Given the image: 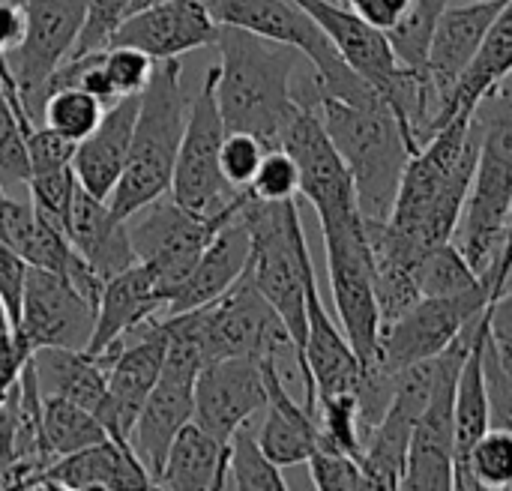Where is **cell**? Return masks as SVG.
Segmentation results:
<instances>
[{"instance_id": "cell-11", "label": "cell", "mask_w": 512, "mask_h": 491, "mask_svg": "<svg viewBox=\"0 0 512 491\" xmlns=\"http://www.w3.org/2000/svg\"><path fill=\"white\" fill-rule=\"evenodd\" d=\"M201 312V345L204 360L225 357H294V342L276 309L255 288L249 270L213 303L198 306Z\"/></svg>"}, {"instance_id": "cell-47", "label": "cell", "mask_w": 512, "mask_h": 491, "mask_svg": "<svg viewBox=\"0 0 512 491\" xmlns=\"http://www.w3.org/2000/svg\"><path fill=\"white\" fill-rule=\"evenodd\" d=\"M30 357H33V345L27 342L21 330H12L9 336L0 339V402L18 384Z\"/></svg>"}, {"instance_id": "cell-31", "label": "cell", "mask_w": 512, "mask_h": 491, "mask_svg": "<svg viewBox=\"0 0 512 491\" xmlns=\"http://www.w3.org/2000/svg\"><path fill=\"white\" fill-rule=\"evenodd\" d=\"M42 396L69 399L87 411H99L108 384V360L72 348H36L30 357Z\"/></svg>"}, {"instance_id": "cell-50", "label": "cell", "mask_w": 512, "mask_h": 491, "mask_svg": "<svg viewBox=\"0 0 512 491\" xmlns=\"http://www.w3.org/2000/svg\"><path fill=\"white\" fill-rule=\"evenodd\" d=\"M510 252H512V210H510V225H507V240H504V252H501V258H498V267H501V261H504ZM498 267H495V270H498ZM492 276H495V273H492ZM489 285H492V282H489ZM489 291H492V288H489Z\"/></svg>"}, {"instance_id": "cell-24", "label": "cell", "mask_w": 512, "mask_h": 491, "mask_svg": "<svg viewBox=\"0 0 512 491\" xmlns=\"http://www.w3.org/2000/svg\"><path fill=\"white\" fill-rule=\"evenodd\" d=\"M165 309V300L156 285V270L147 261H135L117 276H111L102 285L99 306H96V327L90 336L93 357L108 354L114 345H120L132 330L147 324Z\"/></svg>"}, {"instance_id": "cell-12", "label": "cell", "mask_w": 512, "mask_h": 491, "mask_svg": "<svg viewBox=\"0 0 512 491\" xmlns=\"http://www.w3.org/2000/svg\"><path fill=\"white\" fill-rule=\"evenodd\" d=\"M474 324L444 354H438L432 396L414 426L411 447H408V465H405V477H402L399 489H456V414H453V405H456L459 369L465 363Z\"/></svg>"}, {"instance_id": "cell-13", "label": "cell", "mask_w": 512, "mask_h": 491, "mask_svg": "<svg viewBox=\"0 0 512 491\" xmlns=\"http://www.w3.org/2000/svg\"><path fill=\"white\" fill-rule=\"evenodd\" d=\"M90 0H24V39L6 54L24 114L33 126L42 123L45 87L54 69L72 54L87 18Z\"/></svg>"}, {"instance_id": "cell-21", "label": "cell", "mask_w": 512, "mask_h": 491, "mask_svg": "<svg viewBox=\"0 0 512 491\" xmlns=\"http://www.w3.org/2000/svg\"><path fill=\"white\" fill-rule=\"evenodd\" d=\"M216 36L219 24L201 0H162L126 15L108 45H132L159 63L216 45Z\"/></svg>"}, {"instance_id": "cell-6", "label": "cell", "mask_w": 512, "mask_h": 491, "mask_svg": "<svg viewBox=\"0 0 512 491\" xmlns=\"http://www.w3.org/2000/svg\"><path fill=\"white\" fill-rule=\"evenodd\" d=\"M249 192V189H246ZM243 216L252 234L249 276L264 300L276 309L294 342L297 369H303L306 345V285L315 276V261L306 243L297 198L258 201L246 198Z\"/></svg>"}, {"instance_id": "cell-49", "label": "cell", "mask_w": 512, "mask_h": 491, "mask_svg": "<svg viewBox=\"0 0 512 491\" xmlns=\"http://www.w3.org/2000/svg\"><path fill=\"white\" fill-rule=\"evenodd\" d=\"M15 327H12V318H9V312H6V306H3V300H0V339L3 336H9Z\"/></svg>"}, {"instance_id": "cell-16", "label": "cell", "mask_w": 512, "mask_h": 491, "mask_svg": "<svg viewBox=\"0 0 512 491\" xmlns=\"http://www.w3.org/2000/svg\"><path fill=\"white\" fill-rule=\"evenodd\" d=\"M282 147L294 156L300 171V195L318 213V222L360 213L351 168L327 135L315 105H303L282 135Z\"/></svg>"}, {"instance_id": "cell-15", "label": "cell", "mask_w": 512, "mask_h": 491, "mask_svg": "<svg viewBox=\"0 0 512 491\" xmlns=\"http://www.w3.org/2000/svg\"><path fill=\"white\" fill-rule=\"evenodd\" d=\"M165 345V327L156 315L138 330H132L108 354H102L108 360V384L96 417L111 438L129 441V432L162 375Z\"/></svg>"}, {"instance_id": "cell-26", "label": "cell", "mask_w": 512, "mask_h": 491, "mask_svg": "<svg viewBox=\"0 0 512 491\" xmlns=\"http://www.w3.org/2000/svg\"><path fill=\"white\" fill-rule=\"evenodd\" d=\"M246 198H249V192H246ZM249 255H252V234H249V225H246V216H243V207H240L213 234V240L201 252L192 276L183 282V288L174 294V300L162 309V315L189 312V309L207 306L216 297H222L246 273Z\"/></svg>"}, {"instance_id": "cell-27", "label": "cell", "mask_w": 512, "mask_h": 491, "mask_svg": "<svg viewBox=\"0 0 512 491\" xmlns=\"http://www.w3.org/2000/svg\"><path fill=\"white\" fill-rule=\"evenodd\" d=\"M141 96V93H138ZM138 96L117 99L114 105L105 108L99 126L78 141L72 171L78 177V186L90 192L93 198L108 201L123 168L129 159V144H132V129L138 117Z\"/></svg>"}, {"instance_id": "cell-8", "label": "cell", "mask_w": 512, "mask_h": 491, "mask_svg": "<svg viewBox=\"0 0 512 491\" xmlns=\"http://www.w3.org/2000/svg\"><path fill=\"white\" fill-rule=\"evenodd\" d=\"M246 189H240L219 213L198 216L180 207L168 192L153 198L150 204L138 207L132 216H126L129 243L138 261H147L156 270V285L165 300V306L174 300V294L183 288V282L192 276L201 252L213 240V234L243 207ZM162 315V312H159Z\"/></svg>"}, {"instance_id": "cell-22", "label": "cell", "mask_w": 512, "mask_h": 491, "mask_svg": "<svg viewBox=\"0 0 512 491\" xmlns=\"http://www.w3.org/2000/svg\"><path fill=\"white\" fill-rule=\"evenodd\" d=\"M501 6H504V0H471L468 6H447L441 12L435 33H432V45H429V63H426L432 117L444 105V99L453 93V87L462 78V72L468 69V63L474 60V54Z\"/></svg>"}, {"instance_id": "cell-20", "label": "cell", "mask_w": 512, "mask_h": 491, "mask_svg": "<svg viewBox=\"0 0 512 491\" xmlns=\"http://www.w3.org/2000/svg\"><path fill=\"white\" fill-rule=\"evenodd\" d=\"M300 378L306 393L303 405L309 411L318 408V399L357 393L363 378V363L351 348L345 330L336 327V321L324 309L315 276L306 285V345H303Z\"/></svg>"}, {"instance_id": "cell-14", "label": "cell", "mask_w": 512, "mask_h": 491, "mask_svg": "<svg viewBox=\"0 0 512 491\" xmlns=\"http://www.w3.org/2000/svg\"><path fill=\"white\" fill-rule=\"evenodd\" d=\"M492 303L489 288L453 294V297H420L405 315L381 327L378 366L399 375L402 369L444 354Z\"/></svg>"}, {"instance_id": "cell-7", "label": "cell", "mask_w": 512, "mask_h": 491, "mask_svg": "<svg viewBox=\"0 0 512 491\" xmlns=\"http://www.w3.org/2000/svg\"><path fill=\"white\" fill-rule=\"evenodd\" d=\"M216 24L252 30L264 39L297 48L312 63L315 102L336 96L345 102H369L378 96L336 51L324 27L297 0H201Z\"/></svg>"}, {"instance_id": "cell-46", "label": "cell", "mask_w": 512, "mask_h": 491, "mask_svg": "<svg viewBox=\"0 0 512 491\" xmlns=\"http://www.w3.org/2000/svg\"><path fill=\"white\" fill-rule=\"evenodd\" d=\"M24 282H27V261L6 243H0V300L12 318V327H18L21 321Z\"/></svg>"}, {"instance_id": "cell-3", "label": "cell", "mask_w": 512, "mask_h": 491, "mask_svg": "<svg viewBox=\"0 0 512 491\" xmlns=\"http://www.w3.org/2000/svg\"><path fill=\"white\" fill-rule=\"evenodd\" d=\"M474 129L480 150L453 243L489 285L504 252L512 210V87L507 81L477 102Z\"/></svg>"}, {"instance_id": "cell-34", "label": "cell", "mask_w": 512, "mask_h": 491, "mask_svg": "<svg viewBox=\"0 0 512 491\" xmlns=\"http://www.w3.org/2000/svg\"><path fill=\"white\" fill-rule=\"evenodd\" d=\"M414 279L420 297H453V294L489 288L453 240L426 249L414 264Z\"/></svg>"}, {"instance_id": "cell-1", "label": "cell", "mask_w": 512, "mask_h": 491, "mask_svg": "<svg viewBox=\"0 0 512 491\" xmlns=\"http://www.w3.org/2000/svg\"><path fill=\"white\" fill-rule=\"evenodd\" d=\"M477 150L474 111H462L411 153L387 225L417 255L453 240L471 192Z\"/></svg>"}, {"instance_id": "cell-52", "label": "cell", "mask_w": 512, "mask_h": 491, "mask_svg": "<svg viewBox=\"0 0 512 491\" xmlns=\"http://www.w3.org/2000/svg\"><path fill=\"white\" fill-rule=\"evenodd\" d=\"M0 411H3V402H0Z\"/></svg>"}, {"instance_id": "cell-25", "label": "cell", "mask_w": 512, "mask_h": 491, "mask_svg": "<svg viewBox=\"0 0 512 491\" xmlns=\"http://www.w3.org/2000/svg\"><path fill=\"white\" fill-rule=\"evenodd\" d=\"M192 414H195V378L162 369L156 387L150 390V396L129 432V447L138 456V462L144 465V471L150 474L153 489L165 468L171 441L177 438V432L186 423H192Z\"/></svg>"}, {"instance_id": "cell-44", "label": "cell", "mask_w": 512, "mask_h": 491, "mask_svg": "<svg viewBox=\"0 0 512 491\" xmlns=\"http://www.w3.org/2000/svg\"><path fill=\"white\" fill-rule=\"evenodd\" d=\"M129 6L132 0H90L87 3V18H84V27L78 33V42L72 48L69 57H78V54H90V51H102L108 48L117 24L129 15Z\"/></svg>"}, {"instance_id": "cell-48", "label": "cell", "mask_w": 512, "mask_h": 491, "mask_svg": "<svg viewBox=\"0 0 512 491\" xmlns=\"http://www.w3.org/2000/svg\"><path fill=\"white\" fill-rule=\"evenodd\" d=\"M342 6H348L351 12H357L363 21H369L372 27H378V30H390L396 21H399V15L405 12V6H399L396 0H339Z\"/></svg>"}, {"instance_id": "cell-36", "label": "cell", "mask_w": 512, "mask_h": 491, "mask_svg": "<svg viewBox=\"0 0 512 491\" xmlns=\"http://www.w3.org/2000/svg\"><path fill=\"white\" fill-rule=\"evenodd\" d=\"M228 480L234 489L246 491L288 489L282 468L276 462H270V456L261 450L258 435L249 429V423H243L228 441Z\"/></svg>"}, {"instance_id": "cell-33", "label": "cell", "mask_w": 512, "mask_h": 491, "mask_svg": "<svg viewBox=\"0 0 512 491\" xmlns=\"http://www.w3.org/2000/svg\"><path fill=\"white\" fill-rule=\"evenodd\" d=\"M105 438L108 432L93 411L60 396H42V444L51 462Z\"/></svg>"}, {"instance_id": "cell-41", "label": "cell", "mask_w": 512, "mask_h": 491, "mask_svg": "<svg viewBox=\"0 0 512 491\" xmlns=\"http://www.w3.org/2000/svg\"><path fill=\"white\" fill-rule=\"evenodd\" d=\"M102 69H105L117 99H126V96H138L147 87V81L156 69V60L132 45H108V48H102Z\"/></svg>"}, {"instance_id": "cell-5", "label": "cell", "mask_w": 512, "mask_h": 491, "mask_svg": "<svg viewBox=\"0 0 512 491\" xmlns=\"http://www.w3.org/2000/svg\"><path fill=\"white\" fill-rule=\"evenodd\" d=\"M138 99L129 159L108 198V207L123 219L171 189L174 159L189 114L180 57L159 60Z\"/></svg>"}, {"instance_id": "cell-39", "label": "cell", "mask_w": 512, "mask_h": 491, "mask_svg": "<svg viewBox=\"0 0 512 491\" xmlns=\"http://www.w3.org/2000/svg\"><path fill=\"white\" fill-rule=\"evenodd\" d=\"M27 192H30V204L36 210L39 219L57 225L63 231L66 225V216H69V207H72V198L78 192V177L69 168H60V171H42V174H30L27 180Z\"/></svg>"}, {"instance_id": "cell-18", "label": "cell", "mask_w": 512, "mask_h": 491, "mask_svg": "<svg viewBox=\"0 0 512 491\" xmlns=\"http://www.w3.org/2000/svg\"><path fill=\"white\" fill-rule=\"evenodd\" d=\"M96 327V306L63 276L42 267H27L21 321L15 330L36 348L84 351Z\"/></svg>"}, {"instance_id": "cell-10", "label": "cell", "mask_w": 512, "mask_h": 491, "mask_svg": "<svg viewBox=\"0 0 512 491\" xmlns=\"http://www.w3.org/2000/svg\"><path fill=\"white\" fill-rule=\"evenodd\" d=\"M216 81H219V63L207 69L198 93L189 99L186 129L177 147L174 174L168 195L198 216L219 213L240 189L228 186L219 168V150L225 141V120L216 99Z\"/></svg>"}, {"instance_id": "cell-19", "label": "cell", "mask_w": 512, "mask_h": 491, "mask_svg": "<svg viewBox=\"0 0 512 491\" xmlns=\"http://www.w3.org/2000/svg\"><path fill=\"white\" fill-rule=\"evenodd\" d=\"M267 408V384L261 360L252 357H225L204 363L195 378V414L192 420L219 441L249 423Z\"/></svg>"}, {"instance_id": "cell-38", "label": "cell", "mask_w": 512, "mask_h": 491, "mask_svg": "<svg viewBox=\"0 0 512 491\" xmlns=\"http://www.w3.org/2000/svg\"><path fill=\"white\" fill-rule=\"evenodd\" d=\"M30 159H27V126L21 123L3 81H0V183L6 189L27 186Z\"/></svg>"}, {"instance_id": "cell-42", "label": "cell", "mask_w": 512, "mask_h": 491, "mask_svg": "<svg viewBox=\"0 0 512 491\" xmlns=\"http://www.w3.org/2000/svg\"><path fill=\"white\" fill-rule=\"evenodd\" d=\"M252 198L258 201H288L300 195V171L294 156L285 147H273L264 153L258 174L246 186Z\"/></svg>"}, {"instance_id": "cell-32", "label": "cell", "mask_w": 512, "mask_h": 491, "mask_svg": "<svg viewBox=\"0 0 512 491\" xmlns=\"http://www.w3.org/2000/svg\"><path fill=\"white\" fill-rule=\"evenodd\" d=\"M228 486V444L204 432L195 420L186 423L165 456L156 489L207 491Z\"/></svg>"}, {"instance_id": "cell-30", "label": "cell", "mask_w": 512, "mask_h": 491, "mask_svg": "<svg viewBox=\"0 0 512 491\" xmlns=\"http://www.w3.org/2000/svg\"><path fill=\"white\" fill-rule=\"evenodd\" d=\"M512 72V0H504V6L498 9L495 21L489 24L474 60L468 63V69L462 72V78L456 81L453 93L444 99V105L435 111L429 129H426V141L456 114L462 111H474L477 102L495 90L498 84L507 81ZM423 141V144H426Z\"/></svg>"}, {"instance_id": "cell-40", "label": "cell", "mask_w": 512, "mask_h": 491, "mask_svg": "<svg viewBox=\"0 0 512 491\" xmlns=\"http://www.w3.org/2000/svg\"><path fill=\"white\" fill-rule=\"evenodd\" d=\"M309 477H312V486L321 491L375 489L363 465L354 456L342 450H330V447H318L309 456Z\"/></svg>"}, {"instance_id": "cell-43", "label": "cell", "mask_w": 512, "mask_h": 491, "mask_svg": "<svg viewBox=\"0 0 512 491\" xmlns=\"http://www.w3.org/2000/svg\"><path fill=\"white\" fill-rule=\"evenodd\" d=\"M264 153H267V147L255 135H249V132H225V141H222V150H219V168H222V177L228 180V186L246 189L252 183V177L258 174V168H261Z\"/></svg>"}, {"instance_id": "cell-17", "label": "cell", "mask_w": 512, "mask_h": 491, "mask_svg": "<svg viewBox=\"0 0 512 491\" xmlns=\"http://www.w3.org/2000/svg\"><path fill=\"white\" fill-rule=\"evenodd\" d=\"M438 372V357L414 363L399 372L396 393L384 417L363 435V453L360 465L375 489H399L408 465V447L414 426L432 396Z\"/></svg>"}, {"instance_id": "cell-2", "label": "cell", "mask_w": 512, "mask_h": 491, "mask_svg": "<svg viewBox=\"0 0 512 491\" xmlns=\"http://www.w3.org/2000/svg\"><path fill=\"white\" fill-rule=\"evenodd\" d=\"M216 99L228 132H249L267 150L282 147V135L300 114L294 90L300 51L252 30L219 24Z\"/></svg>"}, {"instance_id": "cell-9", "label": "cell", "mask_w": 512, "mask_h": 491, "mask_svg": "<svg viewBox=\"0 0 512 491\" xmlns=\"http://www.w3.org/2000/svg\"><path fill=\"white\" fill-rule=\"evenodd\" d=\"M330 291L339 324L357 351L363 369H375L381 357V309L375 297V264L363 213L321 222Z\"/></svg>"}, {"instance_id": "cell-28", "label": "cell", "mask_w": 512, "mask_h": 491, "mask_svg": "<svg viewBox=\"0 0 512 491\" xmlns=\"http://www.w3.org/2000/svg\"><path fill=\"white\" fill-rule=\"evenodd\" d=\"M261 369L267 384V408H264L267 417L264 426L258 429V444L279 468L303 465L321 444L318 414L291 399L276 357H264Z\"/></svg>"}, {"instance_id": "cell-51", "label": "cell", "mask_w": 512, "mask_h": 491, "mask_svg": "<svg viewBox=\"0 0 512 491\" xmlns=\"http://www.w3.org/2000/svg\"><path fill=\"white\" fill-rule=\"evenodd\" d=\"M153 3H162V0H132L129 15H132V12H138V9H147V6H153Z\"/></svg>"}, {"instance_id": "cell-37", "label": "cell", "mask_w": 512, "mask_h": 491, "mask_svg": "<svg viewBox=\"0 0 512 491\" xmlns=\"http://www.w3.org/2000/svg\"><path fill=\"white\" fill-rule=\"evenodd\" d=\"M102 114H105V105L93 93H87L75 84L54 87L42 105V123L72 141L87 138L99 126Z\"/></svg>"}, {"instance_id": "cell-23", "label": "cell", "mask_w": 512, "mask_h": 491, "mask_svg": "<svg viewBox=\"0 0 512 491\" xmlns=\"http://www.w3.org/2000/svg\"><path fill=\"white\" fill-rule=\"evenodd\" d=\"M27 489H153V480L132 453L129 441L108 435L99 444L54 459L27 483Z\"/></svg>"}, {"instance_id": "cell-4", "label": "cell", "mask_w": 512, "mask_h": 491, "mask_svg": "<svg viewBox=\"0 0 512 491\" xmlns=\"http://www.w3.org/2000/svg\"><path fill=\"white\" fill-rule=\"evenodd\" d=\"M315 108L336 150L351 168L363 219H390L405 165L411 153H417L393 108L381 96L369 102L318 96Z\"/></svg>"}, {"instance_id": "cell-29", "label": "cell", "mask_w": 512, "mask_h": 491, "mask_svg": "<svg viewBox=\"0 0 512 491\" xmlns=\"http://www.w3.org/2000/svg\"><path fill=\"white\" fill-rule=\"evenodd\" d=\"M63 234L72 243V249L96 270L102 282H108L111 276H117L120 270L138 261L129 243L126 219L117 216L108 207V201L93 198L81 186L72 198Z\"/></svg>"}, {"instance_id": "cell-45", "label": "cell", "mask_w": 512, "mask_h": 491, "mask_svg": "<svg viewBox=\"0 0 512 491\" xmlns=\"http://www.w3.org/2000/svg\"><path fill=\"white\" fill-rule=\"evenodd\" d=\"M75 147L78 141L48 129L45 123L33 126L27 132V159H30V174H42V171H60L69 168L75 159Z\"/></svg>"}, {"instance_id": "cell-35", "label": "cell", "mask_w": 512, "mask_h": 491, "mask_svg": "<svg viewBox=\"0 0 512 491\" xmlns=\"http://www.w3.org/2000/svg\"><path fill=\"white\" fill-rule=\"evenodd\" d=\"M462 489H512V426H489L471 447Z\"/></svg>"}]
</instances>
